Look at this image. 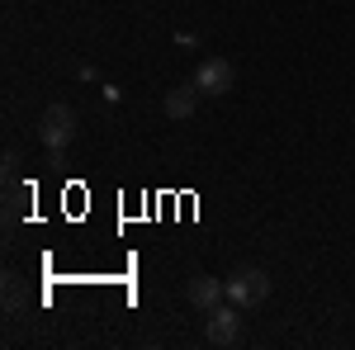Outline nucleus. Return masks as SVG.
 Segmentation results:
<instances>
[{
	"mask_svg": "<svg viewBox=\"0 0 355 350\" xmlns=\"http://www.w3.org/2000/svg\"><path fill=\"white\" fill-rule=\"evenodd\" d=\"M204 336L214 341V346H237L242 341V308L232 303H218L214 313H209V322H204Z\"/></svg>",
	"mask_w": 355,
	"mask_h": 350,
	"instance_id": "obj_4",
	"label": "nucleus"
},
{
	"mask_svg": "<svg viewBox=\"0 0 355 350\" xmlns=\"http://www.w3.org/2000/svg\"><path fill=\"white\" fill-rule=\"evenodd\" d=\"M162 109H166V119H175V123H180V119H190L194 109H199V85H171V90H166V100H162Z\"/></svg>",
	"mask_w": 355,
	"mask_h": 350,
	"instance_id": "obj_6",
	"label": "nucleus"
},
{
	"mask_svg": "<svg viewBox=\"0 0 355 350\" xmlns=\"http://www.w3.org/2000/svg\"><path fill=\"white\" fill-rule=\"evenodd\" d=\"M266 298H270V274H266V270L242 265V270L227 274V303H237V308H261Z\"/></svg>",
	"mask_w": 355,
	"mask_h": 350,
	"instance_id": "obj_1",
	"label": "nucleus"
},
{
	"mask_svg": "<svg viewBox=\"0 0 355 350\" xmlns=\"http://www.w3.org/2000/svg\"><path fill=\"white\" fill-rule=\"evenodd\" d=\"M194 85H199V95H227L237 85V71H232L227 57H204L199 71H194Z\"/></svg>",
	"mask_w": 355,
	"mask_h": 350,
	"instance_id": "obj_3",
	"label": "nucleus"
},
{
	"mask_svg": "<svg viewBox=\"0 0 355 350\" xmlns=\"http://www.w3.org/2000/svg\"><path fill=\"white\" fill-rule=\"evenodd\" d=\"M38 137L53 147V152H62L71 137H76V109L67 105H48L43 109V119H38Z\"/></svg>",
	"mask_w": 355,
	"mask_h": 350,
	"instance_id": "obj_2",
	"label": "nucleus"
},
{
	"mask_svg": "<svg viewBox=\"0 0 355 350\" xmlns=\"http://www.w3.org/2000/svg\"><path fill=\"white\" fill-rule=\"evenodd\" d=\"M185 298H190V308H199L204 317L218 308L223 298H227V279L218 274H190V284H185Z\"/></svg>",
	"mask_w": 355,
	"mask_h": 350,
	"instance_id": "obj_5",
	"label": "nucleus"
}]
</instances>
